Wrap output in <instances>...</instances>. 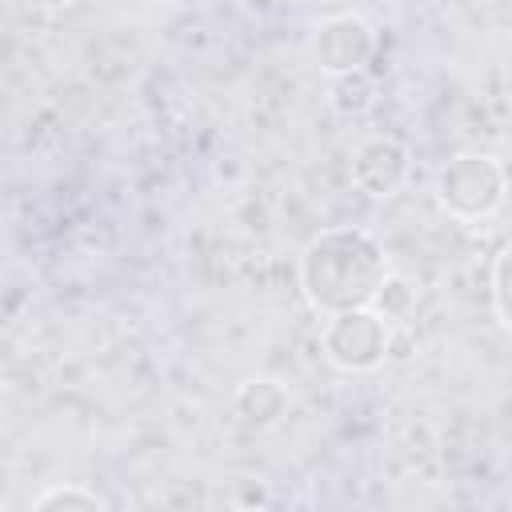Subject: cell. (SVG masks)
I'll return each mask as SVG.
<instances>
[{
  "instance_id": "cell-1",
  "label": "cell",
  "mask_w": 512,
  "mask_h": 512,
  "mask_svg": "<svg viewBox=\"0 0 512 512\" xmlns=\"http://www.w3.org/2000/svg\"><path fill=\"white\" fill-rule=\"evenodd\" d=\"M384 272H388V256L380 240L348 224L316 232L300 252V292L324 316L368 308Z\"/></svg>"
},
{
  "instance_id": "cell-2",
  "label": "cell",
  "mask_w": 512,
  "mask_h": 512,
  "mask_svg": "<svg viewBox=\"0 0 512 512\" xmlns=\"http://www.w3.org/2000/svg\"><path fill=\"white\" fill-rule=\"evenodd\" d=\"M436 200L456 220H488L508 192L504 164L484 152H460L436 172Z\"/></svg>"
},
{
  "instance_id": "cell-3",
  "label": "cell",
  "mask_w": 512,
  "mask_h": 512,
  "mask_svg": "<svg viewBox=\"0 0 512 512\" xmlns=\"http://www.w3.org/2000/svg\"><path fill=\"white\" fill-rule=\"evenodd\" d=\"M320 348H324V360L340 372H372L388 360L392 324L376 308L332 312L320 332Z\"/></svg>"
},
{
  "instance_id": "cell-4",
  "label": "cell",
  "mask_w": 512,
  "mask_h": 512,
  "mask_svg": "<svg viewBox=\"0 0 512 512\" xmlns=\"http://www.w3.org/2000/svg\"><path fill=\"white\" fill-rule=\"evenodd\" d=\"M372 48H376V32L356 12H340V16L320 20V28L312 36V56H316L320 72H328V76L364 68Z\"/></svg>"
},
{
  "instance_id": "cell-5",
  "label": "cell",
  "mask_w": 512,
  "mask_h": 512,
  "mask_svg": "<svg viewBox=\"0 0 512 512\" xmlns=\"http://www.w3.org/2000/svg\"><path fill=\"white\" fill-rule=\"evenodd\" d=\"M408 168H412V160H408V148H404L400 140H392V136H372V140H364V144L356 148V156H352V184H356L364 196L384 200V196L400 192V184L408 180Z\"/></svg>"
},
{
  "instance_id": "cell-6",
  "label": "cell",
  "mask_w": 512,
  "mask_h": 512,
  "mask_svg": "<svg viewBox=\"0 0 512 512\" xmlns=\"http://www.w3.org/2000/svg\"><path fill=\"white\" fill-rule=\"evenodd\" d=\"M232 408H236V416H240L248 428H268V424H276V420L288 412V392H284V384L272 380V376H252V380H244V384L236 388Z\"/></svg>"
},
{
  "instance_id": "cell-7",
  "label": "cell",
  "mask_w": 512,
  "mask_h": 512,
  "mask_svg": "<svg viewBox=\"0 0 512 512\" xmlns=\"http://www.w3.org/2000/svg\"><path fill=\"white\" fill-rule=\"evenodd\" d=\"M368 308H376L388 324L408 320V316H412V308H416V284H412L408 276L384 272V280H380V288H376V296H372V304H368Z\"/></svg>"
},
{
  "instance_id": "cell-8",
  "label": "cell",
  "mask_w": 512,
  "mask_h": 512,
  "mask_svg": "<svg viewBox=\"0 0 512 512\" xmlns=\"http://www.w3.org/2000/svg\"><path fill=\"white\" fill-rule=\"evenodd\" d=\"M372 96H376V84H372V76L364 68L332 76V104L340 112H364L372 104Z\"/></svg>"
},
{
  "instance_id": "cell-9",
  "label": "cell",
  "mask_w": 512,
  "mask_h": 512,
  "mask_svg": "<svg viewBox=\"0 0 512 512\" xmlns=\"http://www.w3.org/2000/svg\"><path fill=\"white\" fill-rule=\"evenodd\" d=\"M32 508L48 512V508H108V500L92 488H76V484H52L40 496H32Z\"/></svg>"
},
{
  "instance_id": "cell-10",
  "label": "cell",
  "mask_w": 512,
  "mask_h": 512,
  "mask_svg": "<svg viewBox=\"0 0 512 512\" xmlns=\"http://www.w3.org/2000/svg\"><path fill=\"white\" fill-rule=\"evenodd\" d=\"M508 260H512L508 248H500L496 260H492V312H496V324L504 332L512 328V312H508Z\"/></svg>"
}]
</instances>
